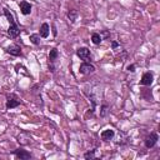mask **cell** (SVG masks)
Masks as SVG:
<instances>
[{"label":"cell","instance_id":"cell-14","mask_svg":"<svg viewBox=\"0 0 160 160\" xmlns=\"http://www.w3.org/2000/svg\"><path fill=\"white\" fill-rule=\"evenodd\" d=\"M78 16H79V13L76 10H70L69 14H68V18H69L70 23H75L76 19H78Z\"/></svg>","mask_w":160,"mask_h":160},{"label":"cell","instance_id":"cell-2","mask_svg":"<svg viewBox=\"0 0 160 160\" xmlns=\"http://www.w3.org/2000/svg\"><path fill=\"white\" fill-rule=\"evenodd\" d=\"M58 56H59L58 50L56 49H51L50 54H49V68H50L51 71H55V68H54V65H53V64L55 63V60L58 59Z\"/></svg>","mask_w":160,"mask_h":160},{"label":"cell","instance_id":"cell-19","mask_svg":"<svg viewBox=\"0 0 160 160\" xmlns=\"http://www.w3.org/2000/svg\"><path fill=\"white\" fill-rule=\"evenodd\" d=\"M128 70L131 71V73H134V71H135V65H129V66H128Z\"/></svg>","mask_w":160,"mask_h":160},{"label":"cell","instance_id":"cell-17","mask_svg":"<svg viewBox=\"0 0 160 160\" xmlns=\"http://www.w3.org/2000/svg\"><path fill=\"white\" fill-rule=\"evenodd\" d=\"M108 109H109V108H108L106 105H103V106H101V111H100V116H103V118H104L106 114H108V111H109Z\"/></svg>","mask_w":160,"mask_h":160},{"label":"cell","instance_id":"cell-6","mask_svg":"<svg viewBox=\"0 0 160 160\" xmlns=\"http://www.w3.org/2000/svg\"><path fill=\"white\" fill-rule=\"evenodd\" d=\"M14 154H15V156H16V158L23 159V160H28V159H30V158H31V154H30L29 151L24 150V149H18V150H15V151H14Z\"/></svg>","mask_w":160,"mask_h":160},{"label":"cell","instance_id":"cell-8","mask_svg":"<svg viewBox=\"0 0 160 160\" xmlns=\"http://www.w3.org/2000/svg\"><path fill=\"white\" fill-rule=\"evenodd\" d=\"M6 51L9 53V54L14 55V56L21 55V49H20V46H18V45H10V46L6 49Z\"/></svg>","mask_w":160,"mask_h":160},{"label":"cell","instance_id":"cell-3","mask_svg":"<svg viewBox=\"0 0 160 160\" xmlns=\"http://www.w3.org/2000/svg\"><path fill=\"white\" fill-rule=\"evenodd\" d=\"M79 71L82 74H84V75H86V74H90V73H94L95 68H94V65H91L89 63H83L82 65H80Z\"/></svg>","mask_w":160,"mask_h":160},{"label":"cell","instance_id":"cell-13","mask_svg":"<svg viewBox=\"0 0 160 160\" xmlns=\"http://www.w3.org/2000/svg\"><path fill=\"white\" fill-rule=\"evenodd\" d=\"M19 104H20L19 100L13 99V98H9L8 101H6V108H8V109H14V108H16V106H19Z\"/></svg>","mask_w":160,"mask_h":160},{"label":"cell","instance_id":"cell-4","mask_svg":"<svg viewBox=\"0 0 160 160\" xmlns=\"http://www.w3.org/2000/svg\"><path fill=\"white\" fill-rule=\"evenodd\" d=\"M76 54H78V56L80 59H83L85 61H88L90 59V50L88 48H80V49H78Z\"/></svg>","mask_w":160,"mask_h":160},{"label":"cell","instance_id":"cell-9","mask_svg":"<svg viewBox=\"0 0 160 160\" xmlns=\"http://www.w3.org/2000/svg\"><path fill=\"white\" fill-rule=\"evenodd\" d=\"M114 135H115L114 130L108 129V130H104V131L101 133V139H103V140H105V141H108V140L113 139V138H114Z\"/></svg>","mask_w":160,"mask_h":160},{"label":"cell","instance_id":"cell-5","mask_svg":"<svg viewBox=\"0 0 160 160\" xmlns=\"http://www.w3.org/2000/svg\"><path fill=\"white\" fill-rule=\"evenodd\" d=\"M18 140H19V143L21 145H26V144H30L31 136H30V134H28V133L23 131V133H20V135L18 136Z\"/></svg>","mask_w":160,"mask_h":160},{"label":"cell","instance_id":"cell-20","mask_svg":"<svg viewBox=\"0 0 160 160\" xmlns=\"http://www.w3.org/2000/svg\"><path fill=\"white\" fill-rule=\"evenodd\" d=\"M118 46H119V44H118L116 42H113V43H111V48H113V49H116Z\"/></svg>","mask_w":160,"mask_h":160},{"label":"cell","instance_id":"cell-15","mask_svg":"<svg viewBox=\"0 0 160 160\" xmlns=\"http://www.w3.org/2000/svg\"><path fill=\"white\" fill-rule=\"evenodd\" d=\"M101 40H103V38H101V35L98 34V33H94V34L91 35V42L94 43L95 45H99V44L101 43Z\"/></svg>","mask_w":160,"mask_h":160},{"label":"cell","instance_id":"cell-10","mask_svg":"<svg viewBox=\"0 0 160 160\" xmlns=\"http://www.w3.org/2000/svg\"><path fill=\"white\" fill-rule=\"evenodd\" d=\"M8 34H9L10 38H16V36L20 34V30H19V28H18V25H16V24L10 25V28H9V30H8Z\"/></svg>","mask_w":160,"mask_h":160},{"label":"cell","instance_id":"cell-12","mask_svg":"<svg viewBox=\"0 0 160 160\" xmlns=\"http://www.w3.org/2000/svg\"><path fill=\"white\" fill-rule=\"evenodd\" d=\"M49 31H50L49 24L44 23V24L42 25V28H40V36H42V38H48V35H49Z\"/></svg>","mask_w":160,"mask_h":160},{"label":"cell","instance_id":"cell-16","mask_svg":"<svg viewBox=\"0 0 160 160\" xmlns=\"http://www.w3.org/2000/svg\"><path fill=\"white\" fill-rule=\"evenodd\" d=\"M30 42H31L34 45H39V44H40V35H38V34H31V35H30Z\"/></svg>","mask_w":160,"mask_h":160},{"label":"cell","instance_id":"cell-7","mask_svg":"<svg viewBox=\"0 0 160 160\" xmlns=\"http://www.w3.org/2000/svg\"><path fill=\"white\" fill-rule=\"evenodd\" d=\"M153 74L151 73H145L144 75H143V78H141V80H140V84L141 85H150L151 83H153Z\"/></svg>","mask_w":160,"mask_h":160},{"label":"cell","instance_id":"cell-11","mask_svg":"<svg viewBox=\"0 0 160 160\" xmlns=\"http://www.w3.org/2000/svg\"><path fill=\"white\" fill-rule=\"evenodd\" d=\"M20 10H21V13L24 15H28L31 11V5L29 3H26V2H21L20 3Z\"/></svg>","mask_w":160,"mask_h":160},{"label":"cell","instance_id":"cell-18","mask_svg":"<svg viewBox=\"0 0 160 160\" xmlns=\"http://www.w3.org/2000/svg\"><path fill=\"white\" fill-rule=\"evenodd\" d=\"M84 158H85V159H94V158H95V153H94V150H91V151H89V153H85Z\"/></svg>","mask_w":160,"mask_h":160},{"label":"cell","instance_id":"cell-1","mask_svg":"<svg viewBox=\"0 0 160 160\" xmlns=\"http://www.w3.org/2000/svg\"><path fill=\"white\" fill-rule=\"evenodd\" d=\"M158 140H159L158 134H156V133H151V134L146 138V140H145V146L148 149H150V148H153V146L158 143Z\"/></svg>","mask_w":160,"mask_h":160}]
</instances>
